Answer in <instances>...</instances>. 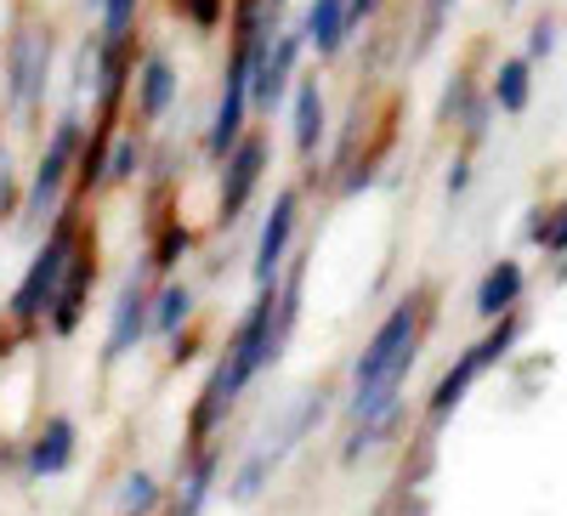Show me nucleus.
Returning a JSON list of instances; mask_svg holds the SVG:
<instances>
[{
  "label": "nucleus",
  "mask_w": 567,
  "mask_h": 516,
  "mask_svg": "<svg viewBox=\"0 0 567 516\" xmlns=\"http://www.w3.org/2000/svg\"><path fill=\"white\" fill-rule=\"evenodd\" d=\"M301 296H307V261L290 256V267H284L278 285H256L250 307L239 312V323L227 330L205 386L194 398V409H187V443L182 448H205L227 432L233 409L245 403V392L261 381V374L284 358V347H290L296 323H301Z\"/></svg>",
  "instance_id": "nucleus-1"
},
{
  "label": "nucleus",
  "mask_w": 567,
  "mask_h": 516,
  "mask_svg": "<svg viewBox=\"0 0 567 516\" xmlns=\"http://www.w3.org/2000/svg\"><path fill=\"white\" fill-rule=\"evenodd\" d=\"M58 74H63L58 18L34 0H18L7 34H0V125L12 136H40L58 109Z\"/></svg>",
  "instance_id": "nucleus-2"
},
{
  "label": "nucleus",
  "mask_w": 567,
  "mask_h": 516,
  "mask_svg": "<svg viewBox=\"0 0 567 516\" xmlns=\"http://www.w3.org/2000/svg\"><path fill=\"white\" fill-rule=\"evenodd\" d=\"M425 323H432V296L409 290V296L392 301V312L369 330V341L358 347V358H352V369H347V420H352V426H363V420L403 414L409 374H414L420 347H425Z\"/></svg>",
  "instance_id": "nucleus-3"
},
{
  "label": "nucleus",
  "mask_w": 567,
  "mask_h": 516,
  "mask_svg": "<svg viewBox=\"0 0 567 516\" xmlns=\"http://www.w3.org/2000/svg\"><path fill=\"white\" fill-rule=\"evenodd\" d=\"M85 233H97V205H80L69 199L52 221H45V233L34 239L23 272H18V285L7 290V301H0V318H7V330L12 336H40L45 330V312H52V296L63 285V272L74 261V250L85 245Z\"/></svg>",
  "instance_id": "nucleus-4"
},
{
  "label": "nucleus",
  "mask_w": 567,
  "mask_h": 516,
  "mask_svg": "<svg viewBox=\"0 0 567 516\" xmlns=\"http://www.w3.org/2000/svg\"><path fill=\"white\" fill-rule=\"evenodd\" d=\"M85 131H91V109L58 103L45 131L34 136V159L23 171V205H18V221H12L23 239H40L45 221L74 199V165H80V148H85Z\"/></svg>",
  "instance_id": "nucleus-5"
},
{
  "label": "nucleus",
  "mask_w": 567,
  "mask_h": 516,
  "mask_svg": "<svg viewBox=\"0 0 567 516\" xmlns=\"http://www.w3.org/2000/svg\"><path fill=\"white\" fill-rule=\"evenodd\" d=\"M323 414H329V392L323 386H307L296 392L290 403L278 409L272 426H261L250 437V448L239 454V465H233V477H227V499L233 505H256L267 494V483L284 472V460H290L318 426H323Z\"/></svg>",
  "instance_id": "nucleus-6"
},
{
  "label": "nucleus",
  "mask_w": 567,
  "mask_h": 516,
  "mask_svg": "<svg viewBox=\"0 0 567 516\" xmlns=\"http://www.w3.org/2000/svg\"><path fill=\"white\" fill-rule=\"evenodd\" d=\"M272 159H278L272 131H267V125H250L239 143H233V148L210 165V171H216L210 233H233V227L250 216V205L261 199V187H267V176H272Z\"/></svg>",
  "instance_id": "nucleus-7"
},
{
  "label": "nucleus",
  "mask_w": 567,
  "mask_h": 516,
  "mask_svg": "<svg viewBox=\"0 0 567 516\" xmlns=\"http://www.w3.org/2000/svg\"><path fill=\"white\" fill-rule=\"evenodd\" d=\"M516 341H523V318H516V312L494 318V330H488L483 341H471V347H465L443 374H437L432 398H425V420H432V426H443V420L471 398V386H477L494 363H505V358H511V347H516Z\"/></svg>",
  "instance_id": "nucleus-8"
},
{
  "label": "nucleus",
  "mask_w": 567,
  "mask_h": 516,
  "mask_svg": "<svg viewBox=\"0 0 567 516\" xmlns=\"http://www.w3.org/2000/svg\"><path fill=\"white\" fill-rule=\"evenodd\" d=\"M301 216H307V182H278L261 221H256L250 285H278L284 278V267H290V256H296V239H301Z\"/></svg>",
  "instance_id": "nucleus-9"
},
{
  "label": "nucleus",
  "mask_w": 567,
  "mask_h": 516,
  "mask_svg": "<svg viewBox=\"0 0 567 516\" xmlns=\"http://www.w3.org/2000/svg\"><path fill=\"white\" fill-rule=\"evenodd\" d=\"M182 91H187V80H182L176 52H171L165 40L142 34V45H136V74H131V114H125V120H136L142 131H165V125L176 120V109H182Z\"/></svg>",
  "instance_id": "nucleus-10"
},
{
  "label": "nucleus",
  "mask_w": 567,
  "mask_h": 516,
  "mask_svg": "<svg viewBox=\"0 0 567 516\" xmlns=\"http://www.w3.org/2000/svg\"><path fill=\"white\" fill-rule=\"evenodd\" d=\"M307 69V40L296 29V18H284L256 52H250V103H256V120H272L284 114V103H290V85L301 80Z\"/></svg>",
  "instance_id": "nucleus-11"
},
{
  "label": "nucleus",
  "mask_w": 567,
  "mask_h": 516,
  "mask_svg": "<svg viewBox=\"0 0 567 516\" xmlns=\"http://www.w3.org/2000/svg\"><path fill=\"white\" fill-rule=\"evenodd\" d=\"M148 318H154V267L148 261H131L114 285V301H109V330H103V369L125 363L131 352H142L148 336Z\"/></svg>",
  "instance_id": "nucleus-12"
},
{
  "label": "nucleus",
  "mask_w": 567,
  "mask_h": 516,
  "mask_svg": "<svg viewBox=\"0 0 567 516\" xmlns=\"http://www.w3.org/2000/svg\"><path fill=\"white\" fill-rule=\"evenodd\" d=\"M284 131H290V154L307 171V182L318 176V159L329 148V131H336V109H329V91L318 74L301 69V80L290 85V103H284Z\"/></svg>",
  "instance_id": "nucleus-13"
},
{
  "label": "nucleus",
  "mask_w": 567,
  "mask_h": 516,
  "mask_svg": "<svg viewBox=\"0 0 567 516\" xmlns=\"http://www.w3.org/2000/svg\"><path fill=\"white\" fill-rule=\"evenodd\" d=\"M97 285H103V250H97V233H85V245L74 250L63 285H58V296H52V312H45V336L74 341L80 323H85V312H91V296H97Z\"/></svg>",
  "instance_id": "nucleus-14"
},
{
  "label": "nucleus",
  "mask_w": 567,
  "mask_h": 516,
  "mask_svg": "<svg viewBox=\"0 0 567 516\" xmlns=\"http://www.w3.org/2000/svg\"><path fill=\"white\" fill-rule=\"evenodd\" d=\"M227 465V448L221 443H205V448H182V472L176 483L165 488V505L159 516H205L210 494H216V477Z\"/></svg>",
  "instance_id": "nucleus-15"
},
{
  "label": "nucleus",
  "mask_w": 567,
  "mask_h": 516,
  "mask_svg": "<svg viewBox=\"0 0 567 516\" xmlns=\"http://www.w3.org/2000/svg\"><path fill=\"white\" fill-rule=\"evenodd\" d=\"M74 460H80V426L69 414H45L40 426L29 432V443H23V477L29 483H52V477L69 472Z\"/></svg>",
  "instance_id": "nucleus-16"
},
{
  "label": "nucleus",
  "mask_w": 567,
  "mask_h": 516,
  "mask_svg": "<svg viewBox=\"0 0 567 516\" xmlns=\"http://www.w3.org/2000/svg\"><path fill=\"white\" fill-rule=\"evenodd\" d=\"M296 29L307 40V58L312 63H341L352 52V18H347V0H301V12H296Z\"/></svg>",
  "instance_id": "nucleus-17"
},
{
  "label": "nucleus",
  "mask_w": 567,
  "mask_h": 516,
  "mask_svg": "<svg viewBox=\"0 0 567 516\" xmlns=\"http://www.w3.org/2000/svg\"><path fill=\"white\" fill-rule=\"evenodd\" d=\"M148 143L154 131H142L136 120H120L103 143V194H125V187H142V171H148Z\"/></svg>",
  "instance_id": "nucleus-18"
},
{
  "label": "nucleus",
  "mask_w": 567,
  "mask_h": 516,
  "mask_svg": "<svg viewBox=\"0 0 567 516\" xmlns=\"http://www.w3.org/2000/svg\"><path fill=\"white\" fill-rule=\"evenodd\" d=\"M523 296H528V267L516 261V256H499V261H488V272L477 278L471 307H477L483 323H494V318H505V312L523 307Z\"/></svg>",
  "instance_id": "nucleus-19"
},
{
  "label": "nucleus",
  "mask_w": 567,
  "mask_h": 516,
  "mask_svg": "<svg viewBox=\"0 0 567 516\" xmlns=\"http://www.w3.org/2000/svg\"><path fill=\"white\" fill-rule=\"evenodd\" d=\"M187 323H199V290H194V278H154V318H148V336L154 341H171L182 336Z\"/></svg>",
  "instance_id": "nucleus-20"
},
{
  "label": "nucleus",
  "mask_w": 567,
  "mask_h": 516,
  "mask_svg": "<svg viewBox=\"0 0 567 516\" xmlns=\"http://www.w3.org/2000/svg\"><path fill=\"white\" fill-rule=\"evenodd\" d=\"M194 250H199V227L187 221V216H176V210H165L154 221V239H148V250H142V261L154 267V278H171V272L187 267V256H194Z\"/></svg>",
  "instance_id": "nucleus-21"
},
{
  "label": "nucleus",
  "mask_w": 567,
  "mask_h": 516,
  "mask_svg": "<svg viewBox=\"0 0 567 516\" xmlns=\"http://www.w3.org/2000/svg\"><path fill=\"white\" fill-rule=\"evenodd\" d=\"M483 91H488L494 114H511V120H516V114H528V109H534V63H528L523 52L499 58Z\"/></svg>",
  "instance_id": "nucleus-22"
},
{
  "label": "nucleus",
  "mask_w": 567,
  "mask_h": 516,
  "mask_svg": "<svg viewBox=\"0 0 567 516\" xmlns=\"http://www.w3.org/2000/svg\"><path fill=\"white\" fill-rule=\"evenodd\" d=\"M187 154L182 148V136L165 125V131H154V143H148V171H142V187H148L154 199H165V194H176L182 187V176H187Z\"/></svg>",
  "instance_id": "nucleus-23"
},
{
  "label": "nucleus",
  "mask_w": 567,
  "mask_h": 516,
  "mask_svg": "<svg viewBox=\"0 0 567 516\" xmlns=\"http://www.w3.org/2000/svg\"><path fill=\"white\" fill-rule=\"evenodd\" d=\"M91 29L103 40H142V18H148V0H80Z\"/></svg>",
  "instance_id": "nucleus-24"
},
{
  "label": "nucleus",
  "mask_w": 567,
  "mask_h": 516,
  "mask_svg": "<svg viewBox=\"0 0 567 516\" xmlns=\"http://www.w3.org/2000/svg\"><path fill=\"white\" fill-rule=\"evenodd\" d=\"M159 7H165V18H171L176 29H187L194 40H221L233 0H159Z\"/></svg>",
  "instance_id": "nucleus-25"
},
{
  "label": "nucleus",
  "mask_w": 567,
  "mask_h": 516,
  "mask_svg": "<svg viewBox=\"0 0 567 516\" xmlns=\"http://www.w3.org/2000/svg\"><path fill=\"white\" fill-rule=\"evenodd\" d=\"M159 505H165V483L148 465H131L114 488V516H159Z\"/></svg>",
  "instance_id": "nucleus-26"
},
{
  "label": "nucleus",
  "mask_w": 567,
  "mask_h": 516,
  "mask_svg": "<svg viewBox=\"0 0 567 516\" xmlns=\"http://www.w3.org/2000/svg\"><path fill=\"white\" fill-rule=\"evenodd\" d=\"M454 12H460V0H420V7H414V40H409V63H420V58H432V52H437V40L449 34Z\"/></svg>",
  "instance_id": "nucleus-27"
},
{
  "label": "nucleus",
  "mask_w": 567,
  "mask_h": 516,
  "mask_svg": "<svg viewBox=\"0 0 567 516\" xmlns=\"http://www.w3.org/2000/svg\"><path fill=\"white\" fill-rule=\"evenodd\" d=\"M23 205V159H18V136L0 131V233L18 221Z\"/></svg>",
  "instance_id": "nucleus-28"
},
{
  "label": "nucleus",
  "mask_w": 567,
  "mask_h": 516,
  "mask_svg": "<svg viewBox=\"0 0 567 516\" xmlns=\"http://www.w3.org/2000/svg\"><path fill=\"white\" fill-rule=\"evenodd\" d=\"M556 45H561V23H556L550 12H539V18L528 23V34H523V58L539 69V63H550V58H556Z\"/></svg>",
  "instance_id": "nucleus-29"
},
{
  "label": "nucleus",
  "mask_w": 567,
  "mask_h": 516,
  "mask_svg": "<svg viewBox=\"0 0 567 516\" xmlns=\"http://www.w3.org/2000/svg\"><path fill=\"white\" fill-rule=\"evenodd\" d=\"M471 182H477V165H471V148H454L449 154V171H443V194L449 199H465Z\"/></svg>",
  "instance_id": "nucleus-30"
},
{
  "label": "nucleus",
  "mask_w": 567,
  "mask_h": 516,
  "mask_svg": "<svg viewBox=\"0 0 567 516\" xmlns=\"http://www.w3.org/2000/svg\"><path fill=\"white\" fill-rule=\"evenodd\" d=\"M499 7H523V0H499Z\"/></svg>",
  "instance_id": "nucleus-31"
}]
</instances>
